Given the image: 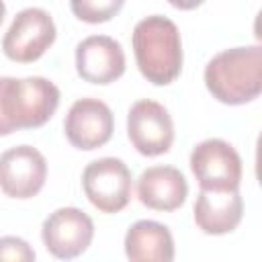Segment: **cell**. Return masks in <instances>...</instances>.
I'll return each instance as SVG.
<instances>
[{
    "label": "cell",
    "instance_id": "6",
    "mask_svg": "<svg viewBox=\"0 0 262 262\" xmlns=\"http://www.w3.org/2000/svg\"><path fill=\"white\" fill-rule=\"evenodd\" d=\"M82 188L100 213H119L131 201V170L119 158H98L84 168Z\"/></svg>",
    "mask_w": 262,
    "mask_h": 262
},
{
    "label": "cell",
    "instance_id": "17",
    "mask_svg": "<svg viewBox=\"0 0 262 262\" xmlns=\"http://www.w3.org/2000/svg\"><path fill=\"white\" fill-rule=\"evenodd\" d=\"M4 14H6V6H4V2H0V25L4 20Z\"/></svg>",
    "mask_w": 262,
    "mask_h": 262
},
{
    "label": "cell",
    "instance_id": "3",
    "mask_svg": "<svg viewBox=\"0 0 262 262\" xmlns=\"http://www.w3.org/2000/svg\"><path fill=\"white\" fill-rule=\"evenodd\" d=\"M59 104V88L43 78H0V135L45 125Z\"/></svg>",
    "mask_w": 262,
    "mask_h": 262
},
{
    "label": "cell",
    "instance_id": "14",
    "mask_svg": "<svg viewBox=\"0 0 262 262\" xmlns=\"http://www.w3.org/2000/svg\"><path fill=\"white\" fill-rule=\"evenodd\" d=\"M129 262H174V237L164 223L141 219L125 233Z\"/></svg>",
    "mask_w": 262,
    "mask_h": 262
},
{
    "label": "cell",
    "instance_id": "13",
    "mask_svg": "<svg viewBox=\"0 0 262 262\" xmlns=\"http://www.w3.org/2000/svg\"><path fill=\"white\" fill-rule=\"evenodd\" d=\"M244 217L239 190H201L194 201V223L203 233L223 235L233 231Z\"/></svg>",
    "mask_w": 262,
    "mask_h": 262
},
{
    "label": "cell",
    "instance_id": "5",
    "mask_svg": "<svg viewBox=\"0 0 262 262\" xmlns=\"http://www.w3.org/2000/svg\"><path fill=\"white\" fill-rule=\"evenodd\" d=\"M190 170L201 190H239L242 158L225 139H205L190 154Z\"/></svg>",
    "mask_w": 262,
    "mask_h": 262
},
{
    "label": "cell",
    "instance_id": "7",
    "mask_svg": "<svg viewBox=\"0 0 262 262\" xmlns=\"http://www.w3.org/2000/svg\"><path fill=\"white\" fill-rule=\"evenodd\" d=\"M127 135L141 156L166 154L174 141V123L168 108L149 98L133 102L127 113Z\"/></svg>",
    "mask_w": 262,
    "mask_h": 262
},
{
    "label": "cell",
    "instance_id": "12",
    "mask_svg": "<svg viewBox=\"0 0 262 262\" xmlns=\"http://www.w3.org/2000/svg\"><path fill=\"white\" fill-rule=\"evenodd\" d=\"M141 205L154 211H174L188 196V182L174 166H149L137 178Z\"/></svg>",
    "mask_w": 262,
    "mask_h": 262
},
{
    "label": "cell",
    "instance_id": "2",
    "mask_svg": "<svg viewBox=\"0 0 262 262\" xmlns=\"http://www.w3.org/2000/svg\"><path fill=\"white\" fill-rule=\"evenodd\" d=\"M205 86L223 104H246L262 92V47L223 49L205 66Z\"/></svg>",
    "mask_w": 262,
    "mask_h": 262
},
{
    "label": "cell",
    "instance_id": "11",
    "mask_svg": "<svg viewBox=\"0 0 262 262\" xmlns=\"http://www.w3.org/2000/svg\"><path fill=\"white\" fill-rule=\"evenodd\" d=\"M76 70L90 84H111L125 72V51L108 35H90L76 47Z\"/></svg>",
    "mask_w": 262,
    "mask_h": 262
},
{
    "label": "cell",
    "instance_id": "15",
    "mask_svg": "<svg viewBox=\"0 0 262 262\" xmlns=\"http://www.w3.org/2000/svg\"><path fill=\"white\" fill-rule=\"evenodd\" d=\"M72 12L86 23H104L123 8V0H72Z\"/></svg>",
    "mask_w": 262,
    "mask_h": 262
},
{
    "label": "cell",
    "instance_id": "1",
    "mask_svg": "<svg viewBox=\"0 0 262 262\" xmlns=\"http://www.w3.org/2000/svg\"><path fill=\"white\" fill-rule=\"evenodd\" d=\"M133 53L141 76L166 86L174 82L182 70V39L176 23L162 14L141 18L133 29Z\"/></svg>",
    "mask_w": 262,
    "mask_h": 262
},
{
    "label": "cell",
    "instance_id": "16",
    "mask_svg": "<svg viewBox=\"0 0 262 262\" xmlns=\"http://www.w3.org/2000/svg\"><path fill=\"white\" fill-rule=\"evenodd\" d=\"M0 262H35V250L27 239L18 235H2Z\"/></svg>",
    "mask_w": 262,
    "mask_h": 262
},
{
    "label": "cell",
    "instance_id": "9",
    "mask_svg": "<svg viewBox=\"0 0 262 262\" xmlns=\"http://www.w3.org/2000/svg\"><path fill=\"white\" fill-rule=\"evenodd\" d=\"M47 178L45 156L33 145H14L0 154V188L12 199L35 196Z\"/></svg>",
    "mask_w": 262,
    "mask_h": 262
},
{
    "label": "cell",
    "instance_id": "10",
    "mask_svg": "<svg viewBox=\"0 0 262 262\" xmlns=\"http://www.w3.org/2000/svg\"><path fill=\"white\" fill-rule=\"evenodd\" d=\"M115 129V117L106 102L98 98H80L76 100L63 121V131L68 141L78 149H96L102 147Z\"/></svg>",
    "mask_w": 262,
    "mask_h": 262
},
{
    "label": "cell",
    "instance_id": "8",
    "mask_svg": "<svg viewBox=\"0 0 262 262\" xmlns=\"http://www.w3.org/2000/svg\"><path fill=\"white\" fill-rule=\"evenodd\" d=\"M41 237L49 254L59 260L78 258L94 237V223L78 207H59L43 221Z\"/></svg>",
    "mask_w": 262,
    "mask_h": 262
},
{
    "label": "cell",
    "instance_id": "4",
    "mask_svg": "<svg viewBox=\"0 0 262 262\" xmlns=\"http://www.w3.org/2000/svg\"><path fill=\"white\" fill-rule=\"evenodd\" d=\"M55 33V23L47 10L39 6L23 8L2 39V51L12 61L31 63L53 45Z\"/></svg>",
    "mask_w": 262,
    "mask_h": 262
}]
</instances>
